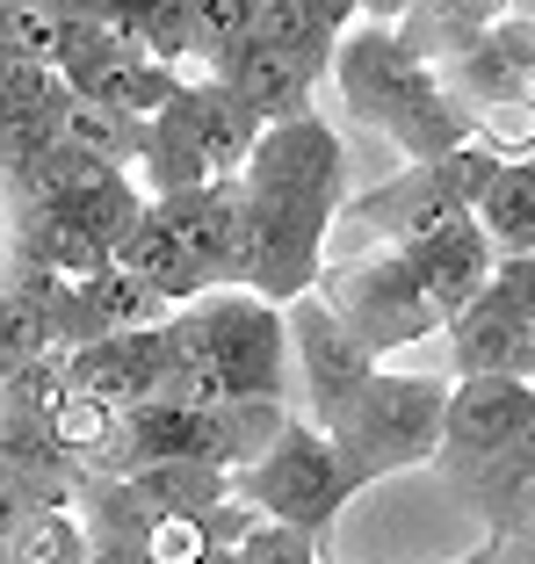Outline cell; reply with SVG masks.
Instances as JSON below:
<instances>
[{
    "label": "cell",
    "mask_w": 535,
    "mask_h": 564,
    "mask_svg": "<svg viewBox=\"0 0 535 564\" xmlns=\"http://www.w3.org/2000/svg\"><path fill=\"white\" fill-rule=\"evenodd\" d=\"M203 564H232V557H225V550H210V557H203Z\"/></svg>",
    "instance_id": "34"
},
{
    "label": "cell",
    "mask_w": 535,
    "mask_h": 564,
    "mask_svg": "<svg viewBox=\"0 0 535 564\" xmlns=\"http://www.w3.org/2000/svg\"><path fill=\"white\" fill-rule=\"evenodd\" d=\"M109 261H117V268H123L131 282H145V290H152L160 304H167V312H182V304H196L203 290H218V282H210V275H203V268H196V261L182 253V239L167 232V217L152 210V203H145V217L131 225V239H123V247L109 253Z\"/></svg>",
    "instance_id": "15"
},
{
    "label": "cell",
    "mask_w": 535,
    "mask_h": 564,
    "mask_svg": "<svg viewBox=\"0 0 535 564\" xmlns=\"http://www.w3.org/2000/svg\"><path fill=\"white\" fill-rule=\"evenodd\" d=\"M210 80H225L239 101L253 109V123H290V117H312V80L318 73L304 66L297 51H283V44H239L232 58H225Z\"/></svg>",
    "instance_id": "12"
},
{
    "label": "cell",
    "mask_w": 535,
    "mask_h": 564,
    "mask_svg": "<svg viewBox=\"0 0 535 564\" xmlns=\"http://www.w3.org/2000/svg\"><path fill=\"white\" fill-rule=\"evenodd\" d=\"M253 0H188V58L196 73H218L239 44H247Z\"/></svg>",
    "instance_id": "26"
},
{
    "label": "cell",
    "mask_w": 535,
    "mask_h": 564,
    "mask_svg": "<svg viewBox=\"0 0 535 564\" xmlns=\"http://www.w3.org/2000/svg\"><path fill=\"white\" fill-rule=\"evenodd\" d=\"M167 217V232L182 239V253L203 268V275L232 290V253H239V182H210L196 196H174V203H152Z\"/></svg>",
    "instance_id": "14"
},
{
    "label": "cell",
    "mask_w": 535,
    "mask_h": 564,
    "mask_svg": "<svg viewBox=\"0 0 535 564\" xmlns=\"http://www.w3.org/2000/svg\"><path fill=\"white\" fill-rule=\"evenodd\" d=\"M138 492L160 507V514H196V521H210V514H225L232 507V478L225 470H203V464H160V470H138Z\"/></svg>",
    "instance_id": "22"
},
{
    "label": "cell",
    "mask_w": 535,
    "mask_h": 564,
    "mask_svg": "<svg viewBox=\"0 0 535 564\" xmlns=\"http://www.w3.org/2000/svg\"><path fill=\"white\" fill-rule=\"evenodd\" d=\"M283 333H290V413L312 420L318 434H334L348 420V405L369 391L376 377V355L326 312V297H297L283 304Z\"/></svg>",
    "instance_id": "6"
},
{
    "label": "cell",
    "mask_w": 535,
    "mask_h": 564,
    "mask_svg": "<svg viewBox=\"0 0 535 564\" xmlns=\"http://www.w3.org/2000/svg\"><path fill=\"white\" fill-rule=\"evenodd\" d=\"M182 117H188V131H196V152L210 160V174H218V182H239V166H247L253 138H261V123H253L247 101H239L225 80L196 73V80L182 87Z\"/></svg>",
    "instance_id": "16"
},
{
    "label": "cell",
    "mask_w": 535,
    "mask_h": 564,
    "mask_svg": "<svg viewBox=\"0 0 535 564\" xmlns=\"http://www.w3.org/2000/svg\"><path fill=\"white\" fill-rule=\"evenodd\" d=\"M334 203H268L239 188V253H232V290H253L275 312L318 290L326 232H334Z\"/></svg>",
    "instance_id": "4"
},
{
    "label": "cell",
    "mask_w": 535,
    "mask_h": 564,
    "mask_svg": "<svg viewBox=\"0 0 535 564\" xmlns=\"http://www.w3.org/2000/svg\"><path fill=\"white\" fill-rule=\"evenodd\" d=\"M51 355H66L58 333H51V312L0 282V383L15 377V369H30V362H51Z\"/></svg>",
    "instance_id": "23"
},
{
    "label": "cell",
    "mask_w": 535,
    "mask_h": 564,
    "mask_svg": "<svg viewBox=\"0 0 535 564\" xmlns=\"http://www.w3.org/2000/svg\"><path fill=\"white\" fill-rule=\"evenodd\" d=\"M66 15H73V0H15V8H8V30H0V58H22V66L58 73Z\"/></svg>",
    "instance_id": "24"
},
{
    "label": "cell",
    "mask_w": 535,
    "mask_h": 564,
    "mask_svg": "<svg viewBox=\"0 0 535 564\" xmlns=\"http://www.w3.org/2000/svg\"><path fill=\"white\" fill-rule=\"evenodd\" d=\"M528 340H535V333L521 326V312L485 282V290L449 318V369H456V377H521Z\"/></svg>",
    "instance_id": "13"
},
{
    "label": "cell",
    "mask_w": 535,
    "mask_h": 564,
    "mask_svg": "<svg viewBox=\"0 0 535 564\" xmlns=\"http://www.w3.org/2000/svg\"><path fill=\"white\" fill-rule=\"evenodd\" d=\"M87 564H145L138 550H87Z\"/></svg>",
    "instance_id": "31"
},
{
    "label": "cell",
    "mask_w": 535,
    "mask_h": 564,
    "mask_svg": "<svg viewBox=\"0 0 535 564\" xmlns=\"http://www.w3.org/2000/svg\"><path fill=\"white\" fill-rule=\"evenodd\" d=\"M435 73H449L456 87H470V95H485V101H514L535 73V30L528 22H492L463 58H449Z\"/></svg>",
    "instance_id": "19"
},
{
    "label": "cell",
    "mask_w": 535,
    "mask_h": 564,
    "mask_svg": "<svg viewBox=\"0 0 535 564\" xmlns=\"http://www.w3.org/2000/svg\"><path fill=\"white\" fill-rule=\"evenodd\" d=\"M362 15L376 22V30H398V22L413 15V0H362Z\"/></svg>",
    "instance_id": "30"
},
{
    "label": "cell",
    "mask_w": 535,
    "mask_h": 564,
    "mask_svg": "<svg viewBox=\"0 0 535 564\" xmlns=\"http://www.w3.org/2000/svg\"><path fill=\"white\" fill-rule=\"evenodd\" d=\"M318 297H326V312H334L376 362L398 355V348H413V340H427V333L441 326L435 304L419 297V282H413V268H405L398 247L354 253L348 268H334V275L318 282Z\"/></svg>",
    "instance_id": "7"
},
{
    "label": "cell",
    "mask_w": 535,
    "mask_h": 564,
    "mask_svg": "<svg viewBox=\"0 0 535 564\" xmlns=\"http://www.w3.org/2000/svg\"><path fill=\"white\" fill-rule=\"evenodd\" d=\"M30 507H58V499H44L30 478H15V470L0 464V543H8V535L22 529V514H30Z\"/></svg>",
    "instance_id": "29"
},
{
    "label": "cell",
    "mask_w": 535,
    "mask_h": 564,
    "mask_svg": "<svg viewBox=\"0 0 535 564\" xmlns=\"http://www.w3.org/2000/svg\"><path fill=\"white\" fill-rule=\"evenodd\" d=\"M87 529L73 507H30L22 514V529L8 535V557L15 564H87Z\"/></svg>",
    "instance_id": "25"
},
{
    "label": "cell",
    "mask_w": 535,
    "mask_h": 564,
    "mask_svg": "<svg viewBox=\"0 0 535 564\" xmlns=\"http://www.w3.org/2000/svg\"><path fill=\"white\" fill-rule=\"evenodd\" d=\"M334 87L340 101L354 109V123H369V131H384L405 145V160L427 166V160H449V152L478 145V117H470L463 101L441 87L435 66H419L413 51L398 44L391 30H348L334 44Z\"/></svg>",
    "instance_id": "1"
},
{
    "label": "cell",
    "mask_w": 535,
    "mask_h": 564,
    "mask_svg": "<svg viewBox=\"0 0 535 564\" xmlns=\"http://www.w3.org/2000/svg\"><path fill=\"white\" fill-rule=\"evenodd\" d=\"M528 413H535V391L521 377H456L449 383V413H441L435 470L449 485H463V478H478L485 464L514 456Z\"/></svg>",
    "instance_id": "8"
},
{
    "label": "cell",
    "mask_w": 535,
    "mask_h": 564,
    "mask_svg": "<svg viewBox=\"0 0 535 564\" xmlns=\"http://www.w3.org/2000/svg\"><path fill=\"white\" fill-rule=\"evenodd\" d=\"M398 253H405V268H413V282H419V297L435 304L441 326H449V318L492 282V268H500V253H492L485 232H478V217H456L449 232L419 239V247H398Z\"/></svg>",
    "instance_id": "11"
},
{
    "label": "cell",
    "mask_w": 535,
    "mask_h": 564,
    "mask_svg": "<svg viewBox=\"0 0 535 564\" xmlns=\"http://www.w3.org/2000/svg\"><path fill=\"white\" fill-rule=\"evenodd\" d=\"M58 145L80 152V160H95V166L131 174V166L145 160V123L123 117V109H101V101H87V95L66 87V101H58Z\"/></svg>",
    "instance_id": "20"
},
{
    "label": "cell",
    "mask_w": 535,
    "mask_h": 564,
    "mask_svg": "<svg viewBox=\"0 0 535 564\" xmlns=\"http://www.w3.org/2000/svg\"><path fill=\"white\" fill-rule=\"evenodd\" d=\"M521 383H528V391H535V340H528V362H521Z\"/></svg>",
    "instance_id": "33"
},
{
    "label": "cell",
    "mask_w": 535,
    "mask_h": 564,
    "mask_svg": "<svg viewBox=\"0 0 535 564\" xmlns=\"http://www.w3.org/2000/svg\"><path fill=\"white\" fill-rule=\"evenodd\" d=\"M15 261L51 268L58 282H95L109 268V253L80 232V217L58 203H15Z\"/></svg>",
    "instance_id": "17"
},
{
    "label": "cell",
    "mask_w": 535,
    "mask_h": 564,
    "mask_svg": "<svg viewBox=\"0 0 535 564\" xmlns=\"http://www.w3.org/2000/svg\"><path fill=\"white\" fill-rule=\"evenodd\" d=\"M8 8H15V0H0V30H8Z\"/></svg>",
    "instance_id": "35"
},
{
    "label": "cell",
    "mask_w": 535,
    "mask_h": 564,
    "mask_svg": "<svg viewBox=\"0 0 535 564\" xmlns=\"http://www.w3.org/2000/svg\"><path fill=\"white\" fill-rule=\"evenodd\" d=\"M441 413H449V377H413V369H376L369 391L348 405V420L334 427V448L348 464L354 492L376 478L435 464L441 448Z\"/></svg>",
    "instance_id": "2"
},
{
    "label": "cell",
    "mask_w": 535,
    "mask_h": 564,
    "mask_svg": "<svg viewBox=\"0 0 535 564\" xmlns=\"http://www.w3.org/2000/svg\"><path fill=\"white\" fill-rule=\"evenodd\" d=\"M340 174H348V152H340L334 123L312 109L290 123H261L247 166H239V188L268 203H334L340 210Z\"/></svg>",
    "instance_id": "9"
},
{
    "label": "cell",
    "mask_w": 535,
    "mask_h": 564,
    "mask_svg": "<svg viewBox=\"0 0 535 564\" xmlns=\"http://www.w3.org/2000/svg\"><path fill=\"white\" fill-rule=\"evenodd\" d=\"M492 290H500V297L521 312V326L535 333V247L528 253H506V261L492 268Z\"/></svg>",
    "instance_id": "28"
},
{
    "label": "cell",
    "mask_w": 535,
    "mask_h": 564,
    "mask_svg": "<svg viewBox=\"0 0 535 564\" xmlns=\"http://www.w3.org/2000/svg\"><path fill=\"white\" fill-rule=\"evenodd\" d=\"M138 182H145V203H174V196H196V188L218 182V174H210V160L196 152V131H188V117H182V95H174L167 109L145 123V160H138Z\"/></svg>",
    "instance_id": "18"
},
{
    "label": "cell",
    "mask_w": 535,
    "mask_h": 564,
    "mask_svg": "<svg viewBox=\"0 0 535 564\" xmlns=\"http://www.w3.org/2000/svg\"><path fill=\"white\" fill-rule=\"evenodd\" d=\"M160 377H167V326L109 333V340H87V348L66 355V383H73V391L117 405V413L152 405V399H160Z\"/></svg>",
    "instance_id": "10"
},
{
    "label": "cell",
    "mask_w": 535,
    "mask_h": 564,
    "mask_svg": "<svg viewBox=\"0 0 535 564\" xmlns=\"http://www.w3.org/2000/svg\"><path fill=\"white\" fill-rule=\"evenodd\" d=\"M514 456H528V464H535V413H528V427H521V448H514Z\"/></svg>",
    "instance_id": "32"
},
{
    "label": "cell",
    "mask_w": 535,
    "mask_h": 564,
    "mask_svg": "<svg viewBox=\"0 0 535 564\" xmlns=\"http://www.w3.org/2000/svg\"><path fill=\"white\" fill-rule=\"evenodd\" d=\"M0 564H15V557H8V543H0Z\"/></svg>",
    "instance_id": "36"
},
{
    "label": "cell",
    "mask_w": 535,
    "mask_h": 564,
    "mask_svg": "<svg viewBox=\"0 0 535 564\" xmlns=\"http://www.w3.org/2000/svg\"><path fill=\"white\" fill-rule=\"evenodd\" d=\"M232 492L247 499L261 521H283V529L326 543L334 521H340V507L354 499V478H348V464H340L334 434H318L312 420L290 413L283 434H275L247 470H232Z\"/></svg>",
    "instance_id": "3"
},
{
    "label": "cell",
    "mask_w": 535,
    "mask_h": 564,
    "mask_svg": "<svg viewBox=\"0 0 535 564\" xmlns=\"http://www.w3.org/2000/svg\"><path fill=\"white\" fill-rule=\"evenodd\" d=\"M478 232H485V247L500 253H528L535 247V152L528 160H500V174H492V188L478 196Z\"/></svg>",
    "instance_id": "21"
},
{
    "label": "cell",
    "mask_w": 535,
    "mask_h": 564,
    "mask_svg": "<svg viewBox=\"0 0 535 564\" xmlns=\"http://www.w3.org/2000/svg\"><path fill=\"white\" fill-rule=\"evenodd\" d=\"M492 174H500V152L492 145H463V152H449V160L405 166L398 182L369 188L362 203H348V210L362 217L384 247H419V239L449 232L456 217L478 210V196L492 188Z\"/></svg>",
    "instance_id": "5"
},
{
    "label": "cell",
    "mask_w": 535,
    "mask_h": 564,
    "mask_svg": "<svg viewBox=\"0 0 535 564\" xmlns=\"http://www.w3.org/2000/svg\"><path fill=\"white\" fill-rule=\"evenodd\" d=\"M318 550H326V543H312V535L283 529V521H261V514H253V529L239 535L225 557H232V564H326Z\"/></svg>",
    "instance_id": "27"
}]
</instances>
